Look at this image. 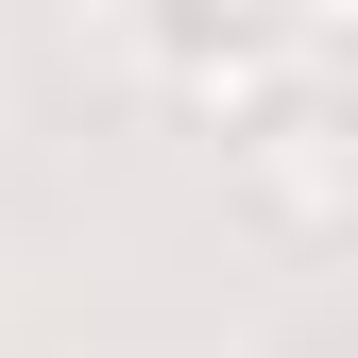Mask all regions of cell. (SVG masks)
I'll list each match as a JSON object with an SVG mask.
<instances>
[{
    "label": "cell",
    "mask_w": 358,
    "mask_h": 358,
    "mask_svg": "<svg viewBox=\"0 0 358 358\" xmlns=\"http://www.w3.org/2000/svg\"><path fill=\"white\" fill-rule=\"evenodd\" d=\"M239 205L273 222V239H307V256H358V103L290 85V103L239 137Z\"/></svg>",
    "instance_id": "cell-1"
}]
</instances>
